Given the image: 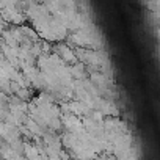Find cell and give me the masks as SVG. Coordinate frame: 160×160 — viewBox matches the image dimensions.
Wrapping results in <instances>:
<instances>
[{"instance_id": "6da1fadb", "label": "cell", "mask_w": 160, "mask_h": 160, "mask_svg": "<svg viewBox=\"0 0 160 160\" xmlns=\"http://www.w3.org/2000/svg\"><path fill=\"white\" fill-rule=\"evenodd\" d=\"M55 55L60 57V58L63 60V63H69L71 66H74V64L78 63V61H77V52L72 50V49H71L69 46H66V44H58V46L55 47Z\"/></svg>"}]
</instances>
